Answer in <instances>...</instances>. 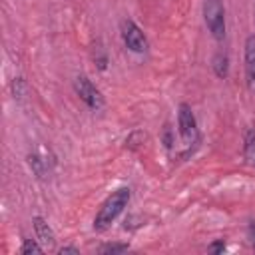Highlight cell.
<instances>
[{"label": "cell", "mask_w": 255, "mask_h": 255, "mask_svg": "<svg viewBox=\"0 0 255 255\" xmlns=\"http://www.w3.org/2000/svg\"><path fill=\"white\" fill-rule=\"evenodd\" d=\"M163 141H165V147L169 149L171 147V143H173V139H171V129H169V126H165V129H163Z\"/></svg>", "instance_id": "16"}, {"label": "cell", "mask_w": 255, "mask_h": 255, "mask_svg": "<svg viewBox=\"0 0 255 255\" xmlns=\"http://www.w3.org/2000/svg\"><path fill=\"white\" fill-rule=\"evenodd\" d=\"M32 227H34V235H36V239L42 243V247H44L46 251H52V249L56 247V233H54V229L50 227V223H48L44 217L34 215V217H32Z\"/></svg>", "instance_id": "7"}, {"label": "cell", "mask_w": 255, "mask_h": 255, "mask_svg": "<svg viewBox=\"0 0 255 255\" xmlns=\"http://www.w3.org/2000/svg\"><path fill=\"white\" fill-rule=\"evenodd\" d=\"M223 249H225V241H223V239H219V241H215V243L209 245V251H211V253H221Z\"/></svg>", "instance_id": "14"}, {"label": "cell", "mask_w": 255, "mask_h": 255, "mask_svg": "<svg viewBox=\"0 0 255 255\" xmlns=\"http://www.w3.org/2000/svg\"><path fill=\"white\" fill-rule=\"evenodd\" d=\"M128 249H129L128 243H104V245L98 249V253H124V251H128Z\"/></svg>", "instance_id": "12"}, {"label": "cell", "mask_w": 255, "mask_h": 255, "mask_svg": "<svg viewBox=\"0 0 255 255\" xmlns=\"http://www.w3.org/2000/svg\"><path fill=\"white\" fill-rule=\"evenodd\" d=\"M122 40H124L126 48L135 52V54H143L147 50V38L133 20L122 22Z\"/></svg>", "instance_id": "5"}, {"label": "cell", "mask_w": 255, "mask_h": 255, "mask_svg": "<svg viewBox=\"0 0 255 255\" xmlns=\"http://www.w3.org/2000/svg\"><path fill=\"white\" fill-rule=\"evenodd\" d=\"M177 129L183 143H191L197 139V120L193 116V110L189 104H179L177 108Z\"/></svg>", "instance_id": "4"}, {"label": "cell", "mask_w": 255, "mask_h": 255, "mask_svg": "<svg viewBox=\"0 0 255 255\" xmlns=\"http://www.w3.org/2000/svg\"><path fill=\"white\" fill-rule=\"evenodd\" d=\"M211 68L217 78H227L229 74V58L225 52H215L211 58Z\"/></svg>", "instance_id": "9"}, {"label": "cell", "mask_w": 255, "mask_h": 255, "mask_svg": "<svg viewBox=\"0 0 255 255\" xmlns=\"http://www.w3.org/2000/svg\"><path fill=\"white\" fill-rule=\"evenodd\" d=\"M46 249L42 247V243L38 241V239H24V243H22V247H20V253L22 255H30V253H44Z\"/></svg>", "instance_id": "11"}, {"label": "cell", "mask_w": 255, "mask_h": 255, "mask_svg": "<svg viewBox=\"0 0 255 255\" xmlns=\"http://www.w3.org/2000/svg\"><path fill=\"white\" fill-rule=\"evenodd\" d=\"M245 80H247V88L255 92V34L245 38Z\"/></svg>", "instance_id": "8"}, {"label": "cell", "mask_w": 255, "mask_h": 255, "mask_svg": "<svg viewBox=\"0 0 255 255\" xmlns=\"http://www.w3.org/2000/svg\"><path fill=\"white\" fill-rule=\"evenodd\" d=\"M203 20L209 34L221 42L225 38V6L221 0H203Z\"/></svg>", "instance_id": "2"}, {"label": "cell", "mask_w": 255, "mask_h": 255, "mask_svg": "<svg viewBox=\"0 0 255 255\" xmlns=\"http://www.w3.org/2000/svg\"><path fill=\"white\" fill-rule=\"evenodd\" d=\"M58 253H60V255H66V253L80 255V249H78V247H74V245H66V247H60V249H58Z\"/></svg>", "instance_id": "15"}, {"label": "cell", "mask_w": 255, "mask_h": 255, "mask_svg": "<svg viewBox=\"0 0 255 255\" xmlns=\"http://www.w3.org/2000/svg\"><path fill=\"white\" fill-rule=\"evenodd\" d=\"M129 187H120L116 191H112L106 201L100 205L96 217H94V231L96 233H104L112 227V223L118 219V215L126 209V205L129 203Z\"/></svg>", "instance_id": "1"}, {"label": "cell", "mask_w": 255, "mask_h": 255, "mask_svg": "<svg viewBox=\"0 0 255 255\" xmlns=\"http://www.w3.org/2000/svg\"><path fill=\"white\" fill-rule=\"evenodd\" d=\"M74 92L80 96V100L94 112L102 110L104 108V96L102 92L94 86V82L88 78V76H76L74 78Z\"/></svg>", "instance_id": "3"}, {"label": "cell", "mask_w": 255, "mask_h": 255, "mask_svg": "<svg viewBox=\"0 0 255 255\" xmlns=\"http://www.w3.org/2000/svg\"><path fill=\"white\" fill-rule=\"evenodd\" d=\"M12 94H14V100H24V96H26V82L22 80V78H14V82H12Z\"/></svg>", "instance_id": "13"}, {"label": "cell", "mask_w": 255, "mask_h": 255, "mask_svg": "<svg viewBox=\"0 0 255 255\" xmlns=\"http://www.w3.org/2000/svg\"><path fill=\"white\" fill-rule=\"evenodd\" d=\"M28 165L36 173V177H48L54 167V157L46 149H34L28 153Z\"/></svg>", "instance_id": "6"}, {"label": "cell", "mask_w": 255, "mask_h": 255, "mask_svg": "<svg viewBox=\"0 0 255 255\" xmlns=\"http://www.w3.org/2000/svg\"><path fill=\"white\" fill-rule=\"evenodd\" d=\"M247 237H249L251 245L255 247V221H251V223H249V227H247Z\"/></svg>", "instance_id": "17"}, {"label": "cell", "mask_w": 255, "mask_h": 255, "mask_svg": "<svg viewBox=\"0 0 255 255\" xmlns=\"http://www.w3.org/2000/svg\"><path fill=\"white\" fill-rule=\"evenodd\" d=\"M243 155L249 163H255V128H247L243 133Z\"/></svg>", "instance_id": "10"}]
</instances>
